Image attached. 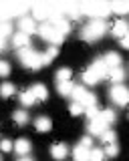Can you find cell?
Instances as JSON below:
<instances>
[{"label": "cell", "mask_w": 129, "mask_h": 161, "mask_svg": "<svg viewBox=\"0 0 129 161\" xmlns=\"http://www.w3.org/2000/svg\"><path fill=\"white\" fill-rule=\"evenodd\" d=\"M111 12L127 14L129 12V2H111Z\"/></svg>", "instance_id": "27"}, {"label": "cell", "mask_w": 129, "mask_h": 161, "mask_svg": "<svg viewBox=\"0 0 129 161\" xmlns=\"http://www.w3.org/2000/svg\"><path fill=\"white\" fill-rule=\"evenodd\" d=\"M14 151H16L18 155H22V157H26V155L31 153V141L28 139H18L16 143H14Z\"/></svg>", "instance_id": "16"}, {"label": "cell", "mask_w": 129, "mask_h": 161, "mask_svg": "<svg viewBox=\"0 0 129 161\" xmlns=\"http://www.w3.org/2000/svg\"><path fill=\"white\" fill-rule=\"evenodd\" d=\"M79 145H83V147L91 149V145H93V139H91V135H89V137H83V139H81V143H79Z\"/></svg>", "instance_id": "38"}, {"label": "cell", "mask_w": 129, "mask_h": 161, "mask_svg": "<svg viewBox=\"0 0 129 161\" xmlns=\"http://www.w3.org/2000/svg\"><path fill=\"white\" fill-rule=\"evenodd\" d=\"M121 44H123V48H129V34H127V36L121 40Z\"/></svg>", "instance_id": "40"}, {"label": "cell", "mask_w": 129, "mask_h": 161, "mask_svg": "<svg viewBox=\"0 0 129 161\" xmlns=\"http://www.w3.org/2000/svg\"><path fill=\"white\" fill-rule=\"evenodd\" d=\"M81 12L87 16H93V20H103V16H107L111 12V4L109 2H87L81 4Z\"/></svg>", "instance_id": "3"}, {"label": "cell", "mask_w": 129, "mask_h": 161, "mask_svg": "<svg viewBox=\"0 0 129 161\" xmlns=\"http://www.w3.org/2000/svg\"><path fill=\"white\" fill-rule=\"evenodd\" d=\"M73 89H75V85H73L71 80H67V83H57V91L63 95V97H71Z\"/></svg>", "instance_id": "21"}, {"label": "cell", "mask_w": 129, "mask_h": 161, "mask_svg": "<svg viewBox=\"0 0 129 161\" xmlns=\"http://www.w3.org/2000/svg\"><path fill=\"white\" fill-rule=\"evenodd\" d=\"M38 34H41V38L42 40H47V42H51V47H59V44L64 40V36L61 32H59L57 28H54V24L53 22H42L41 26H38L36 30Z\"/></svg>", "instance_id": "4"}, {"label": "cell", "mask_w": 129, "mask_h": 161, "mask_svg": "<svg viewBox=\"0 0 129 161\" xmlns=\"http://www.w3.org/2000/svg\"><path fill=\"white\" fill-rule=\"evenodd\" d=\"M109 30V24L105 20H91V22H87L85 26H83V32L81 36L89 40V42H93V40H99Z\"/></svg>", "instance_id": "1"}, {"label": "cell", "mask_w": 129, "mask_h": 161, "mask_svg": "<svg viewBox=\"0 0 129 161\" xmlns=\"http://www.w3.org/2000/svg\"><path fill=\"white\" fill-rule=\"evenodd\" d=\"M18 28H20V32L28 34L31 36V32H36V20H34L32 16H22L20 20H18Z\"/></svg>", "instance_id": "7"}, {"label": "cell", "mask_w": 129, "mask_h": 161, "mask_svg": "<svg viewBox=\"0 0 129 161\" xmlns=\"http://www.w3.org/2000/svg\"><path fill=\"white\" fill-rule=\"evenodd\" d=\"M71 97H73V103L83 105L85 109H89V107H97V99H95V95L89 93V91H87L85 87H81V85H79V87L75 85V89H73Z\"/></svg>", "instance_id": "5"}, {"label": "cell", "mask_w": 129, "mask_h": 161, "mask_svg": "<svg viewBox=\"0 0 129 161\" xmlns=\"http://www.w3.org/2000/svg\"><path fill=\"white\" fill-rule=\"evenodd\" d=\"M20 103L24 105V107H31V105L36 103V97L32 95V91H31V89L24 91V93H20Z\"/></svg>", "instance_id": "23"}, {"label": "cell", "mask_w": 129, "mask_h": 161, "mask_svg": "<svg viewBox=\"0 0 129 161\" xmlns=\"http://www.w3.org/2000/svg\"><path fill=\"white\" fill-rule=\"evenodd\" d=\"M14 121H16L18 125H26L28 123V113L26 111H14Z\"/></svg>", "instance_id": "30"}, {"label": "cell", "mask_w": 129, "mask_h": 161, "mask_svg": "<svg viewBox=\"0 0 129 161\" xmlns=\"http://www.w3.org/2000/svg\"><path fill=\"white\" fill-rule=\"evenodd\" d=\"M99 119H101L105 125H111V123H115V113H113L111 109H105V111L99 113Z\"/></svg>", "instance_id": "26"}, {"label": "cell", "mask_w": 129, "mask_h": 161, "mask_svg": "<svg viewBox=\"0 0 129 161\" xmlns=\"http://www.w3.org/2000/svg\"><path fill=\"white\" fill-rule=\"evenodd\" d=\"M0 161H2V157H0Z\"/></svg>", "instance_id": "42"}, {"label": "cell", "mask_w": 129, "mask_h": 161, "mask_svg": "<svg viewBox=\"0 0 129 161\" xmlns=\"http://www.w3.org/2000/svg\"><path fill=\"white\" fill-rule=\"evenodd\" d=\"M71 77H73V70L71 69H59L57 70V83H67V80H71Z\"/></svg>", "instance_id": "25"}, {"label": "cell", "mask_w": 129, "mask_h": 161, "mask_svg": "<svg viewBox=\"0 0 129 161\" xmlns=\"http://www.w3.org/2000/svg\"><path fill=\"white\" fill-rule=\"evenodd\" d=\"M34 127H36V131H41V133H47V131L53 129V121L48 117H38L34 121Z\"/></svg>", "instance_id": "19"}, {"label": "cell", "mask_w": 129, "mask_h": 161, "mask_svg": "<svg viewBox=\"0 0 129 161\" xmlns=\"http://www.w3.org/2000/svg\"><path fill=\"white\" fill-rule=\"evenodd\" d=\"M99 113H101V111H99L97 107H89V109H85V115L89 117V121H95V119L99 117Z\"/></svg>", "instance_id": "34"}, {"label": "cell", "mask_w": 129, "mask_h": 161, "mask_svg": "<svg viewBox=\"0 0 129 161\" xmlns=\"http://www.w3.org/2000/svg\"><path fill=\"white\" fill-rule=\"evenodd\" d=\"M2 50H6V38L0 36V53H2Z\"/></svg>", "instance_id": "39"}, {"label": "cell", "mask_w": 129, "mask_h": 161, "mask_svg": "<svg viewBox=\"0 0 129 161\" xmlns=\"http://www.w3.org/2000/svg\"><path fill=\"white\" fill-rule=\"evenodd\" d=\"M14 93H16V87H14L12 83H2L0 85V97L8 99V97H12Z\"/></svg>", "instance_id": "22"}, {"label": "cell", "mask_w": 129, "mask_h": 161, "mask_svg": "<svg viewBox=\"0 0 129 161\" xmlns=\"http://www.w3.org/2000/svg\"><path fill=\"white\" fill-rule=\"evenodd\" d=\"M12 147H14V143H10L8 139H2V141H0V149H2V151H12Z\"/></svg>", "instance_id": "37"}, {"label": "cell", "mask_w": 129, "mask_h": 161, "mask_svg": "<svg viewBox=\"0 0 129 161\" xmlns=\"http://www.w3.org/2000/svg\"><path fill=\"white\" fill-rule=\"evenodd\" d=\"M57 54H59V48H57V47H48V48L42 53V60H44V64H48L54 57H57Z\"/></svg>", "instance_id": "28"}, {"label": "cell", "mask_w": 129, "mask_h": 161, "mask_svg": "<svg viewBox=\"0 0 129 161\" xmlns=\"http://www.w3.org/2000/svg\"><path fill=\"white\" fill-rule=\"evenodd\" d=\"M12 44L18 50H22V48L31 47V36H28V34H24V32H16V34H14V38H12Z\"/></svg>", "instance_id": "14"}, {"label": "cell", "mask_w": 129, "mask_h": 161, "mask_svg": "<svg viewBox=\"0 0 129 161\" xmlns=\"http://www.w3.org/2000/svg\"><path fill=\"white\" fill-rule=\"evenodd\" d=\"M103 60H105V64L109 67V70L121 67V57H119V53H107L105 57H103Z\"/></svg>", "instance_id": "15"}, {"label": "cell", "mask_w": 129, "mask_h": 161, "mask_svg": "<svg viewBox=\"0 0 129 161\" xmlns=\"http://www.w3.org/2000/svg\"><path fill=\"white\" fill-rule=\"evenodd\" d=\"M10 32H12V24L8 22V20H0V36L6 38Z\"/></svg>", "instance_id": "31"}, {"label": "cell", "mask_w": 129, "mask_h": 161, "mask_svg": "<svg viewBox=\"0 0 129 161\" xmlns=\"http://www.w3.org/2000/svg\"><path fill=\"white\" fill-rule=\"evenodd\" d=\"M31 8V4H24V2H8V14L10 16H26V10Z\"/></svg>", "instance_id": "8"}, {"label": "cell", "mask_w": 129, "mask_h": 161, "mask_svg": "<svg viewBox=\"0 0 129 161\" xmlns=\"http://www.w3.org/2000/svg\"><path fill=\"white\" fill-rule=\"evenodd\" d=\"M87 129H89V135H97V137H101V135L109 129V125H105L101 119L97 117L95 121H89V127Z\"/></svg>", "instance_id": "11"}, {"label": "cell", "mask_w": 129, "mask_h": 161, "mask_svg": "<svg viewBox=\"0 0 129 161\" xmlns=\"http://www.w3.org/2000/svg\"><path fill=\"white\" fill-rule=\"evenodd\" d=\"M99 139H101V141H103L105 145H111V143H115L117 135H115V131H113V129H107V131H105V133H103V135H101Z\"/></svg>", "instance_id": "29"}, {"label": "cell", "mask_w": 129, "mask_h": 161, "mask_svg": "<svg viewBox=\"0 0 129 161\" xmlns=\"http://www.w3.org/2000/svg\"><path fill=\"white\" fill-rule=\"evenodd\" d=\"M103 157H105V151L103 149H91L89 161H103Z\"/></svg>", "instance_id": "32"}, {"label": "cell", "mask_w": 129, "mask_h": 161, "mask_svg": "<svg viewBox=\"0 0 129 161\" xmlns=\"http://www.w3.org/2000/svg\"><path fill=\"white\" fill-rule=\"evenodd\" d=\"M109 97H111V101L115 105H119V107H125V105L129 103V89L125 87V85H113L111 91H109Z\"/></svg>", "instance_id": "6"}, {"label": "cell", "mask_w": 129, "mask_h": 161, "mask_svg": "<svg viewBox=\"0 0 129 161\" xmlns=\"http://www.w3.org/2000/svg\"><path fill=\"white\" fill-rule=\"evenodd\" d=\"M69 111H71V115H83V113H85V107H83V105H79V103H71Z\"/></svg>", "instance_id": "33"}, {"label": "cell", "mask_w": 129, "mask_h": 161, "mask_svg": "<svg viewBox=\"0 0 129 161\" xmlns=\"http://www.w3.org/2000/svg\"><path fill=\"white\" fill-rule=\"evenodd\" d=\"M18 58H20V63H22L26 69H32V70H38L41 67H44L42 53H38V50H34V48H31V47L18 50Z\"/></svg>", "instance_id": "2"}, {"label": "cell", "mask_w": 129, "mask_h": 161, "mask_svg": "<svg viewBox=\"0 0 129 161\" xmlns=\"http://www.w3.org/2000/svg\"><path fill=\"white\" fill-rule=\"evenodd\" d=\"M89 69H91V70L97 75L99 79H105V77H109V67L105 64V60H103V58H95V60H93V64H91Z\"/></svg>", "instance_id": "9"}, {"label": "cell", "mask_w": 129, "mask_h": 161, "mask_svg": "<svg viewBox=\"0 0 129 161\" xmlns=\"http://www.w3.org/2000/svg\"><path fill=\"white\" fill-rule=\"evenodd\" d=\"M81 79H83V80H85V85H97V83H99V80H101V79H99V77H97V75H95V73H93V70H91V69H87V70H85V73H83V75H81Z\"/></svg>", "instance_id": "24"}, {"label": "cell", "mask_w": 129, "mask_h": 161, "mask_svg": "<svg viewBox=\"0 0 129 161\" xmlns=\"http://www.w3.org/2000/svg\"><path fill=\"white\" fill-rule=\"evenodd\" d=\"M119 153V147L115 143H111V145H105V155H109V157H115V155Z\"/></svg>", "instance_id": "35"}, {"label": "cell", "mask_w": 129, "mask_h": 161, "mask_svg": "<svg viewBox=\"0 0 129 161\" xmlns=\"http://www.w3.org/2000/svg\"><path fill=\"white\" fill-rule=\"evenodd\" d=\"M31 91H32L34 97H36V101H47V99H48V91H47V87H44V85H41V83L32 85Z\"/></svg>", "instance_id": "17"}, {"label": "cell", "mask_w": 129, "mask_h": 161, "mask_svg": "<svg viewBox=\"0 0 129 161\" xmlns=\"http://www.w3.org/2000/svg\"><path fill=\"white\" fill-rule=\"evenodd\" d=\"M89 155H91V149L83 147V145H77L75 151H73V159L75 161H89Z\"/></svg>", "instance_id": "18"}, {"label": "cell", "mask_w": 129, "mask_h": 161, "mask_svg": "<svg viewBox=\"0 0 129 161\" xmlns=\"http://www.w3.org/2000/svg\"><path fill=\"white\" fill-rule=\"evenodd\" d=\"M109 79L113 80V85H121V80L125 79V70H123V67L111 69V70H109Z\"/></svg>", "instance_id": "20"}, {"label": "cell", "mask_w": 129, "mask_h": 161, "mask_svg": "<svg viewBox=\"0 0 129 161\" xmlns=\"http://www.w3.org/2000/svg\"><path fill=\"white\" fill-rule=\"evenodd\" d=\"M51 22L54 24V28L59 30V32L63 34V36H67L69 32H71V22H69L64 16H59V18H54V20H51Z\"/></svg>", "instance_id": "12"}, {"label": "cell", "mask_w": 129, "mask_h": 161, "mask_svg": "<svg viewBox=\"0 0 129 161\" xmlns=\"http://www.w3.org/2000/svg\"><path fill=\"white\" fill-rule=\"evenodd\" d=\"M10 75V64L6 60H0V77H8Z\"/></svg>", "instance_id": "36"}, {"label": "cell", "mask_w": 129, "mask_h": 161, "mask_svg": "<svg viewBox=\"0 0 129 161\" xmlns=\"http://www.w3.org/2000/svg\"><path fill=\"white\" fill-rule=\"evenodd\" d=\"M111 32H113V36L115 38H125L127 34H129V24H127V20H117L115 24H113V28H111Z\"/></svg>", "instance_id": "10"}, {"label": "cell", "mask_w": 129, "mask_h": 161, "mask_svg": "<svg viewBox=\"0 0 129 161\" xmlns=\"http://www.w3.org/2000/svg\"><path fill=\"white\" fill-rule=\"evenodd\" d=\"M18 161H32V159H31V157H20Z\"/></svg>", "instance_id": "41"}, {"label": "cell", "mask_w": 129, "mask_h": 161, "mask_svg": "<svg viewBox=\"0 0 129 161\" xmlns=\"http://www.w3.org/2000/svg\"><path fill=\"white\" fill-rule=\"evenodd\" d=\"M51 155H53V157L57 159V161H63V159L69 155L67 145H64V143H54L53 147H51Z\"/></svg>", "instance_id": "13"}]
</instances>
